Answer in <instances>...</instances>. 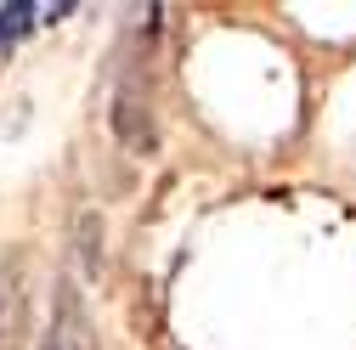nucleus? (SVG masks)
<instances>
[{"mask_svg": "<svg viewBox=\"0 0 356 350\" xmlns=\"http://www.w3.org/2000/svg\"><path fill=\"white\" fill-rule=\"evenodd\" d=\"M46 350H102L97 339V322L85 311V294L74 277H57V294H51V339Z\"/></svg>", "mask_w": 356, "mask_h": 350, "instance_id": "nucleus-1", "label": "nucleus"}, {"mask_svg": "<svg viewBox=\"0 0 356 350\" xmlns=\"http://www.w3.org/2000/svg\"><path fill=\"white\" fill-rule=\"evenodd\" d=\"M29 339V260H0V350H23Z\"/></svg>", "mask_w": 356, "mask_h": 350, "instance_id": "nucleus-2", "label": "nucleus"}, {"mask_svg": "<svg viewBox=\"0 0 356 350\" xmlns=\"http://www.w3.org/2000/svg\"><path fill=\"white\" fill-rule=\"evenodd\" d=\"M108 124H113V136H119L130 153H147V147H153V108H147L142 91H119Z\"/></svg>", "mask_w": 356, "mask_h": 350, "instance_id": "nucleus-3", "label": "nucleus"}, {"mask_svg": "<svg viewBox=\"0 0 356 350\" xmlns=\"http://www.w3.org/2000/svg\"><path fill=\"white\" fill-rule=\"evenodd\" d=\"M74 238H79V260H85V272H102V215L85 209V215H79V226H74Z\"/></svg>", "mask_w": 356, "mask_h": 350, "instance_id": "nucleus-4", "label": "nucleus"}, {"mask_svg": "<svg viewBox=\"0 0 356 350\" xmlns=\"http://www.w3.org/2000/svg\"><path fill=\"white\" fill-rule=\"evenodd\" d=\"M29 17H40V6H6V12H0V51L29 28Z\"/></svg>", "mask_w": 356, "mask_h": 350, "instance_id": "nucleus-5", "label": "nucleus"}]
</instances>
